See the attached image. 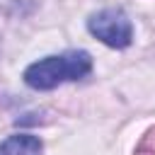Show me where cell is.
I'll return each mask as SVG.
<instances>
[{
  "mask_svg": "<svg viewBox=\"0 0 155 155\" xmlns=\"http://www.w3.org/2000/svg\"><path fill=\"white\" fill-rule=\"evenodd\" d=\"M87 29L92 36H97L102 44L111 48H126L133 41V27L124 10H99L87 19Z\"/></svg>",
  "mask_w": 155,
  "mask_h": 155,
  "instance_id": "2",
  "label": "cell"
},
{
  "mask_svg": "<svg viewBox=\"0 0 155 155\" xmlns=\"http://www.w3.org/2000/svg\"><path fill=\"white\" fill-rule=\"evenodd\" d=\"M41 140L29 133H15L0 143V155H41Z\"/></svg>",
  "mask_w": 155,
  "mask_h": 155,
  "instance_id": "3",
  "label": "cell"
},
{
  "mask_svg": "<svg viewBox=\"0 0 155 155\" xmlns=\"http://www.w3.org/2000/svg\"><path fill=\"white\" fill-rule=\"evenodd\" d=\"M136 153H138V155H155V128H150V131L140 138Z\"/></svg>",
  "mask_w": 155,
  "mask_h": 155,
  "instance_id": "4",
  "label": "cell"
},
{
  "mask_svg": "<svg viewBox=\"0 0 155 155\" xmlns=\"http://www.w3.org/2000/svg\"><path fill=\"white\" fill-rule=\"evenodd\" d=\"M92 70L87 51H65L61 56H46L24 70V82L31 90H53L63 82L80 80Z\"/></svg>",
  "mask_w": 155,
  "mask_h": 155,
  "instance_id": "1",
  "label": "cell"
}]
</instances>
